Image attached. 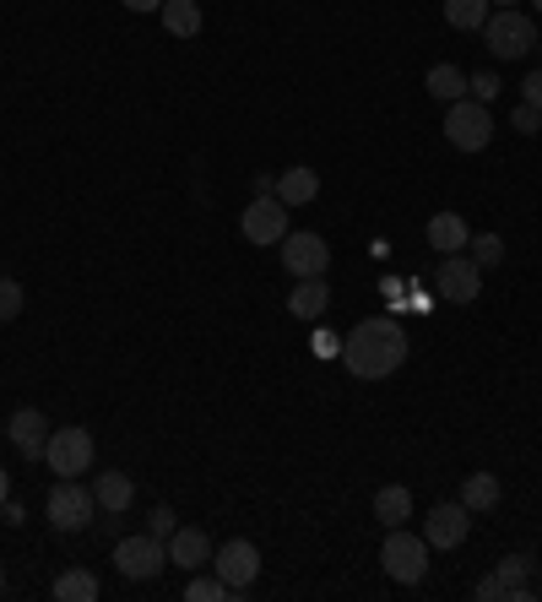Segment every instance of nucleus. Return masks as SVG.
<instances>
[{
	"label": "nucleus",
	"mask_w": 542,
	"mask_h": 602,
	"mask_svg": "<svg viewBox=\"0 0 542 602\" xmlns=\"http://www.w3.org/2000/svg\"><path fill=\"white\" fill-rule=\"evenodd\" d=\"M337 358H342L347 375H358V380H391L406 364L402 326H397L391 315H369V320H358V326L342 337V353H337Z\"/></svg>",
	"instance_id": "f257e3e1"
},
{
	"label": "nucleus",
	"mask_w": 542,
	"mask_h": 602,
	"mask_svg": "<svg viewBox=\"0 0 542 602\" xmlns=\"http://www.w3.org/2000/svg\"><path fill=\"white\" fill-rule=\"evenodd\" d=\"M483 33H488V49H494L499 60H527V55L538 49V27H532V16H527V11H516V5L488 11Z\"/></svg>",
	"instance_id": "f03ea898"
},
{
	"label": "nucleus",
	"mask_w": 542,
	"mask_h": 602,
	"mask_svg": "<svg viewBox=\"0 0 542 602\" xmlns=\"http://www.w3.org/2000/svg\"><path fill=\"white\" fill-rule=\"evenodd\" d=\"M380 565H386V576H391V581H402V587H417V581L428 576V543H423L417 532H406V527H386V543H380Z\"/></svg>",
	"instance_id": "7ed1b4c3"
},
{
	"label": "nucleus",
	"mask_w": 542,
	"mask_h": 602,
	"mask_svg": "<svg viewBox=\"0 0 542 602\" xmlns=\"http://www.w3.org/2000/svg\"><path fill=\"white\" fill-rule=\"evenodd\" d=\"M494 104H478V98H461V104H445V142L456 152H483L494 137Z\"/></svg>",
	"instance_id": "20e7f679"
},
{
	"label": "nucleus",
	"mask_w": 542,
	"mask_h": 602,
	"mask_svg": "<svg viewBox=\"0 0 542 602\" xmlns=\"http://www.w3.org/2000/svg\"><path fill=\"white\" fill-rule=\"evenodd\" d=\"M49 527L55 532H82V527H93V516H98V499H93V488H82L76 477H66V483H55L49 488Z\"/></svg>",
	"instance_id": "39448f33"
},
{
	"label": "nucleus",
	"mask_w": 542,
	"mask_h": 602,
	"mask_svg": "<svg viewBox=\"0 0 542 602\" xmlns=\"http://www.w3.org/2000/svg\"><path fill=\"white\" fill-rule=\"evenodd\" d=\"M93 435L87 429H76V424H66V429H49V446H44V461H49V472L55 477H82L87 467H93Z\"/></svg>",
	"instance_id": "423d86ee"
},
{
	"label": "nucleus",
	"mask_w": 542,
	"mask_h": 602,
	"mask_svg": "<svg viewBox=\"0 0 542 602\" xmlns=\"http://www.w3.org/2000/svg\"><path fill=\"white\" fill-rule=\"evenodd\" d=\"M115 565H120L126 581H152V576H163V565H168V543L152 538V532L120 538V543H115Z\"/></svg>",
	"instance_id": "0eeeda50"
},
{
	"label": "nucleus",
	"mask_w": 542,
	"mask_h": 602,
	"mask_svg": "<svg viewBox=\"0 0 542 602\" xmlns=\"http://www.w3.org/2000/svg\"><path fill=\"white\" fill-rule=\"evenodd\" d=\"M212 570L234 587V598L239 592H250L256 587V576H261V548L250 543V538H228L223 548H212Z\"/></svg>",
	"instance_id": "6e6552de"
},
{
	"label": "nucleus",
	"mask_w": 542,
	"mask_h": 602,
	"mask_svg": "<svg viewBox=\"0 0 542 602\" xmlns=\"http://www.w3.org/2000/svg\"><path fill=\"white\" fill-rule=\"evenodd\" d=\"M287 206L276 201V196H256L245 212H239V234L250 239V245H261V250H271V245H282L287 239Z\"/></svg>",
	"instance_id": "1a4fd4ad"
},
{
	"label": "nucleus",
	"mask_w": 542,
	"mask_h": 602,
	"mask_svg": "<svg viewBox=\"0 0 542 602\" xmlns=\"http://www.w3.org/2000/svg\"><path fill=\"white\" fill-rule=\"evenodd\" d=\"M467 532H472V510L461 505V499H439L434 510H428V521H423V543L428 548H461L467 543Z\"/></svg>",
	"instance_id": "9d476101"
},
{
	"label": "nucleus",
	"mask_w": 542,
	"mask_h": 602,
	"mask_svg": "<svg viewBox=\"0 0 542 602\" xmlns=\"http://www.w3.org/2000/svg\"><path fill=\"white\" fill-rule=\"evenodd\" d=\"M282 267H287L293 278H326V267H331V245H326L320 234L287 228V239H282Z\"/></svg>",
	"instance_id": "9b49d317"
},
{
	"label": "nucleus",
	"mask_w": 542,
	"mask_h": 602,
	"mask_svg": "<svg viewBox=\"0 0 542 602\" xmlns=\"http://www.w3.org/2000/svg\"><path fill=\"white\" fill-rule=\"evenodd\" d=\"M483 294V267L472 261V256H445L439 261V299L445 304H472Z\"/></svg>",
	"instance_id": "f8f14e48"
},
{
	"label": "nucleus",
	"mask_w": 542,
	"mask_h": 602,
	"mask_svg": "<svg viewBox=\"0 0 542 602\" xmlns=\"http://www.w3.org/2000/svg\"><path fill=\"white\" fill-rule=\"evenodd\" d=\"M5 435H11V446L27 456V461H44V446H49V418H44L38 408H16V413H11V424H5Z\"/></svg>",
	"instance_id": "ddd939ff"
},
{
	"label": "nucleus",
	"mask_w": 542,
	"mask_h": 602,
	"mask_svg": "<svg viewBox=\"0 0 542 602\" xmlns=\"http://www.w3.org/2000/svg\"><path fill=\"white\" fill-rule=\"evenodd\" d=\"M207 559H212V538L201 527H174L168 532V565H179L185 576H196Z\"/></svg>",
	"instance_id": "4468645a"
},
{
	"label": "nucleus",
	"mask_w": 542,
	"mask_h": 602,
	"mask_svg": "<svg viewBox=\"0 0 542 602\" xmlns=\"http://www.w3.org/2000/svg\"><path fill=\"white\" fill-rule=\"evenodd\" d=\"M320 196V174L309 168V163H293V168H282L276 174V201L293 212V206H309Z\"/></svg>",
	"instance_id": "2eb2a0df"
},
{
	"label": "nucleus",
	"mask_w": 542,
	"mask_h": 602,
	"mask_svg": "<svg viewBox=\"0 0 542 602\" xmlns=\"http://www.w3.org/2000/svg\"><path fill=\"white\" fill-rule=\"evenodd\" d=\"M423 234H428V250H434V256H456V250H467V239H472V228H467L461 212H434Z\"/></svg>",
	"instance_id": "dca6fc26"
},
{
	"label": "nucleus",
	"mask_w": 542,
	"mask_h": 602,
	"mask_svg": "<svg viewBox=\"0 0 542 602\" xmlns=\"http://www.w3.org/2000/svg\"><path fill=\"white\" fill-rule=\"evenodd\" d=\"M287 309H293L298 320H320V315L331 309V288H326V278H298V288L287 294Z\"/></svg>",
	"instance_id": "f3484780"
},
{
	"label": "nucleus",
	"mask_w": 542,
	"mask_h": 602,
	"mask_svg": "<svg viewBox=\"0 0 542 602\" xmlns=\"http://www.w3.org/2000/svg\"><path fill=\"white\" fill-rule=\"evenodd\" d=\"M494 576H499V587H505V602L532 598V554H505Z\"/></svg>",
	"instance_id": "a211bd4d"
},
{
	"label": "nucleus",
	"mask_w": 542,
	"mask_h": 602,
	"mask_svg": "<svg viewBox=\"0 0 542 602\" xmlns=\"http://www.w3.org/2000/svg\"><path fill=\"white\" fill-rule=\"evenodd\" d=\"M93 499H98V510L120 516V510H131L136 483L126 477V472H98V483H93Z\"/></svg>",
	"instance_id": "6ab92c4d"
},
{
	"label": "nucleus",
	"mask_w": 542,
	"mask_h": 602,
	"mask_svg": "<svg viewBox=\"0 0 542 602\" xmlns=\"http://www.w3.org/2000/svg\"><path fill=\"white\" fill-rule=\"evenodd\" d=\"M423 87H428V98H439V104H461V98H467V71H456L450 60H445V66H428Z\"/></svg>",
	"instance_id": "aec40b11"
},
{
	"label": "nucleus",
	"mask_w": 542,
	"mask_h": 602,
	"mask_svg": "<svg viewBox=\"0 0 542 602\" xmlns=\"http://www.w3.org/2000/svg\"><path fill=\"white\" fill-rule=\"evenodd\" d=\"M505 499V488H499V477L494 472H472V477H461V505L478 516V510H494Z\"/></svg>",
	"instance_id": "412c9836"
},
{
	"label": "nucleus",
	"mask_w": 542,
	"mask_h": 602,
	"mask_svg": "<svg viewBox=\"0 0 542 602\" xmlns=\"http://www.w3.org/2000/svg\"><path fill=\"white\" fill-rule=\"evenodd\" d=\"M163 27H168V38H196L201 33V5L196 0H163Z\"/></svg>",
	"instance_id": "4be33fe9"
},
{
	"label": "nucleus",
	"mask_w": 542,
	"mask_h": 602,
	"mask_svg": "<svg viewBox=\"0 0 542 602\" xmlns=\"http://www.w3.org/2000/svg\"><path fill=\"white\" fill-rule=\"evenodd\" d=\"M375 521H386V527L412 521V494H406L402 483H391V488H380V494H375Z\"/></svg>",
	"instance_id": "5701e85b"
},
{
	"label": "nucleus",
	"mask_w": 542,
	"mask_h": 602,
	"mask_svg": "<svg viewBox=\"0 0 542 602\" xmlns=\"http://www.w3.org/2000/svg\"><path fill=\"white\" fill-rule=\"evenodd\" d=\"M55 602H98V576H93V570H66V576H55Z\"/></svg>",
	"instance_id": "b1692460"
},
{
	"label": "nucleus",
	"mask_w": 542,
	"mask_h": 602,
	"mask_svg": "<svg viewBox=\"0 0 542 602\" xmlns=\"http://www.w3.org/2000/svg\"><path fill=\"white\" fill-rule=\"evenodd\" d=\"M445 22L456 33H478L488 22V0H445Z\"/></svg>",
	"instance_id": "393cba45"
},
{
	"label": "nucleus",
	"mask_w": 542,
	"mask_h": 602,
	"mask_svg": "<svg viewBox=\"0 0 542 602\" xmlns=\"http://www.w3.org/2000/svg\"><path fill=\"white\" fill-rule=\"evenodd\" d=\"M228 598H234V587H228L217 570H212V576H190V581H185V602H228Z\"/></svg>",
	"instance_id": "a878e982"
},
{
	"label": "nucleus",
	"mask_w": 542,
	"mask_h": 602,
	"mask_svg": "<svg viewBox=\"0 0 542 602\" xmlns=\"http://www.w3.org/2000/svg\"><path fill=\"white\" fill-rule=\"evenodd\" d=\"M467 250H472V261H478L483 272L505 261V239H499V234H472V239H467Z\"/></svg>",
	"instance_id": "bb28decb"
},
{
	"label": "nucleus",
	"mask_w": 542,
	"mask_h": 602,
	"mask_svg": "<svg viewBox=\"0 0 542 602\" xmlns=\"http://www.w3.org/2000/svg\"><path fill=\"white\" fill-rule=\"evenodd\" d=\"M22 315V283L16 278H0V326H11Z\"/></svg>",
	"instance_id": "cd10ccee"
},
{
	"label": "nucleus",
	"mask_w": 542,
	"mask_h": 602,
	"mask_svg": "<svg viewBox=\"0 0 542 602\" xmlns=\"http://www.w3.org/2000/svg\"><path fill=\"white\" fill-rule=\"evenodd\" d=\"M467 93H472L478 104H494V98H499V76H494V71H478V76H467Z\"/></svg>",
	"instance_id": "c85d7f7f"
},
{
	"label": "nucleus",
	"mask_w": 542,
	"mask_h": 602,
	"mask_svg": "<svg viewBox=\"0 0 542 602\" xmlns=\"http://www.w3.org/2000/svg\"><path fill=\"white\" fill-rule=\"evenodd\" d=\"M510 126H516L521 137H538V131H542V109H532V104H516V115H510Z\"/></svg>",
	"instance_id": "c756f323"
},
{
	"label": "nucleus",
	"mask_w": 542,
	"mask_h": 602,
	"mask_svg": "<svg viewBox=\"0 0 542 602\" xmlns=\"http://www.w3.org/2000/svg\"><path fill=\"white\" fill-rule=\"evenodd\" d=\"M174 527H179V521H174V510H168V505H152V516H146V532L168 543V532H174Z\"/></svg>",
	"instance_id": "7c9ffc66"
},
{
	"label": "nucleus",
	"mask_w": 542,
	"mask_h": 602,
	"mask_svg": "<svg viewBox=\"0 0 542 602\" xmlns=\"http://www.w3.org/2000/svg\"><path fill=\"white\" fill-rule=\"evenodd\" d=\"M521 104L542 109V66H538V71H527V82H521Z\"/></svg>",
	"instance_id": "2f4dec72"
},
{
	"label": "nucleus",
	"mask_w": 542,
	"mask_h": 602,
	"mask_svg": "<svg viewBox=\"0 0 542 602\" xmlns=\"http://www.w3.org/2000/svg\"><path fill=\"white\" fill-rule=\"evenodd\" d=\"M478 598H483V602H505V587H499V576H483V581H478Z\"/></svg>",
	"instance_id": "473e14b6"
},
{
	"label": "nucleus",
	"mask_w": 542,
	"mask_h": 602,
	"mask_svg": "<svg viewBox=\"0 0 542 602\" xmlns=\"http://www.w3.org/2000/svg\"><path fill=\"white\" fill-rule=\"evenodd\" d=\"M309 347H315V353H342V342H337L331 331H315V342H309Z\"/></svg>",
	"instance_id": "72a5a7b5"
},
{
	"label": "nucleus",
	"mask_w": 542,
	"mask_h": 602,
	"mask_svg": "<svg viewBox=\"0 0 542 602\" xmlns=\"http://www.w3.org/2000/svg\"><path fill=\"white\" fill-rule=\"evenodd\" d=\"M126 11H163V0H120Z\"/></svg>",
	"instance_id": "f704fd0d"
},
{
	"label": "nucleus",
	"mask_w": 542,
	"mask_h": 602,
	"mask_svg": "<svg viewBox=\"0 0 542 602\" xmlns=\"http://www.w3.org/2000/svg\"><path fill=\"white\" fill-rule=\"evenodd\" d=\"M5 499H11V472L0 467V505H5Z\"/></svg>",
	"instance_id": "c9c22d12"
},
{
	"label": "nucleus",
	"mask_w": 542,
	"mask_h": 602,
	"mask_svg": "<svg viewBox=\"0 0 542 602\" xmlns=\"http://www.w3.org/2000/svg\"><path fill=\"white\" fill-rule=\"evenodd\" d=\"M0 598H5V570H0Z\"/></svg>",
	"instance_id": "e433bc0d"
},
{
	"label": "nucleus",
	"mask_w": 542,
	"mask_h": 602,
	"mask_svg": "<svg viewBox=\"0 0 542 602\" xmlns=\"http://www.w3.org/2000/svg\"><path fill=\"white\" fill-rule=\"evenodd\" d=\"M494 5H521V0H494Z\"/></svg>",
	"instance_id": "4c0bfd02"
},
{
	"label": "nucleus",
	"mask_w": 542,
	"mask_h": 602,
	"mask_svg": "<svg viewBox=\"0 0 542 602\" xmlns=\"http://www.w3.org/2000/svg\"><path fill=\"white\" fill-rule=\"evenodd\" d=\"M532 11H542V0H532Z\"/></svg>",
	"instance_id": "58836bf2"
},
{
	"label": "nucleus",
	"mask_w": 542,
	"mask_h": 602,
	"mask_svg": "<svg viewBox=\"0 0 542 602\" xmlns=\"http://www.w3.org/2000/svg\"><path fill=\"white\" fill-rule=\"evenodd\" d=\"M538 49H542V38H538Z\"/></svg>",
	"instance_id": "ea45409f"
}]
</instances>
